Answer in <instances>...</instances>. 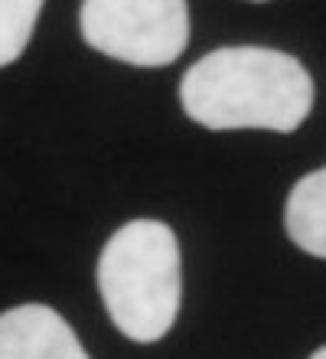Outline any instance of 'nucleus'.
<instances>
[{
  "mask_svg": "<svg viewBox=\"0 0 326 359\" xmlns=\"http://www.w3.org/2000/svg\"><path fill=\"white\" fill-rule=\"evenodd\" d=\"M179 104L209 131L264 128L290 134L313 108V79L300 59L280 49L222 46L186 69Z\"/></svg>",
  "mask_w": 326,
  "mask_h": 359,
  "instance_id": "f257e3e1",
  "label": "nucleus"
},
{
  "mask_svg": "<svg viewBox=\"0 0 326 359\" xmlns=\"http://www.w3.org/2000/svg\"><path fill=\"white\" fill-rule=\"evenodd\" d=\"M98 291L128 340L157 343L167 337L183 297L173 229L157 219H134L118 229L98 258Z\"/></svg>",
  "mask_w": 326,
  "mask_h": 359,
  "instance_id": "f03ea898",
  "label": "nucleus"
},
{
  "mask_svg": "<svg viewBox=\"0 0 326 359\" xmlns=\"http://www.w3.org/2000/svg\"><path fill=\"white\" fill-rule=\"evenodd\" d=\"M85 43L130 66L157 69L189 43L186 0H85L79 13Z\"/></svg>",
  "mask_w": 326,
  "mask_h": 359,
  "instance_id": "7ed1b4c3",
  "label": "nucleus"
},
{
  "mask_svg": "<svg viewBox=\"0 0 326 359\" xmlns=\"http://www.w3.org/2000/svg\"><path fill=\"white\" fill-rule=\"evenodd\" d=\"M0 359H88L75 330L46 304L0 313Z\"/></svg>",
  "mask_w": 326,
  "mask_h": 359,
  "instance_id": "20e7f679",
  "label": "nucleus"
},
{
  "mask_svg": "<svg viewBox=\"0 0 326 359\" xmlns=\"http://www.w3.org/2000/svg\"><path fill=\"white\" fill-rule=\"evenodd\" d=\"M290 242L313 258H326V167L300 177L284 206Z\"/></svg>",
  "mask_w": 326,
  "mask_h": 359,
  "instance_id": "39448f33",
  "label": "nucleus"
},
{
  "mask_svg": "<svg viewBox=\"0 0 326 359\" xmlns=\"http://www.w3.org/2000/svg\"><path fill=\"white\" fill-rule=\"evenodd\" d=\"M43 0H0V69L23 56Z\"/></svg>",
  "mask_w": 326,
  "mask_h": 359,
  "instance_id": "423d86ee",
  "label": "nucleus"
},
{
  "mask_svg": "<svg viewBox=\"0 0 326 359\" xmlns=\"http://www.w3.org/2000/svg\"><path fill=\"white\" fill-rule=\"evenodd\" d=\"M310 359H326V346H320V350L313 353V356H310Z\"/></svg>",
  "mask_w": 326,
  "mask_h": 359,
  "instance_id": "0eeeda50",
  "label": "nucleus"
}]
</instances>
